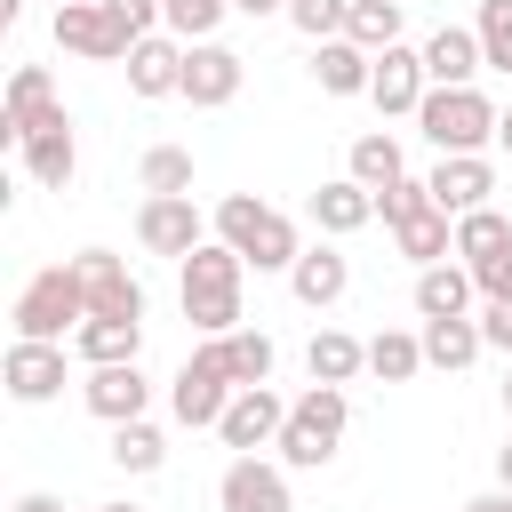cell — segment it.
<instances>
[{
  "label": "cell",
  "instance_id": "obj_6",
  "mask_svg": "<svg viewBox=\"0 0 512 512\" xmlns=\"http://www.w3.org/2000/svg\"><path fill=\"white\" fill-rule=\"evenodd\" d=\"M144 32L120 16V0H80V8H56V48L64 56H88V64H128Z\"/></svg>",
  "mask_w": 512,
  "mask_h": 512
},
{
  "label": "cell",
  "instance_id": "obj_28",
  "mask_svg": "<svg viewBox=\"0 0 512 512\" xmlns=\"http://www.w3.org/2000/svg\"><path fill=\"white\" fill-rule=\"evenodd\" d=\"M208 344H216V360H224L232 384H272V360H280V352H272L264 328H232V336H208Z\"/></svg>",
  "mask_w": 512,
  "mask_h": 512
},
{
  "label": "cell",
  "instance_id": "obj_20",
  "mask_svg": "<svg viewBox=\"0 0 512 512\" xmlns=\"http://www.w3.org/2000/svg\"><path fill=\"white\" fill-rule=\"evenodd\" d=\"M16 152H24V176H32L40 192H64V184H72V168H80V144H72V120H64V112H56L48 128H32Z\"/></svg>",
  "mask_w": 512,
  "mask_h": 512
},
{
  "label": "cell",
  "instance_id": "obj_27",
  "mask_svg": "<svg viewBox=\"0 0 512 512\" xmlns=\"http://www.w3.org/2000/svg\"><path fill=\"white\" fill-rule=\"evenodd\" d=\"M72 352H80L88 368L136 360V352H144V320H80V328H72Z\"/></svg>",
  "mask_w": 512,
  "mask_h": 512
},
{
  "label": "cell",
  "instance_id": "obj_3",
  "mask_svg": "<svg viewBox=\"0 0 512 512\" xmlns=\"http://www.w3.org/2000/svg\"><path fill=\"white\" fill-rule=\"evenodd\" d=\"M216 240H232V248L248 256V272H288V264L304 256L296 216H280V208H272V200H256V192L216 200Z\"/></svg>",
  "mask_w": 512,
  "mask_h": 512
},
{
  "label": "cell",
  "instance_id": "obj_49",
  "mask_svg": "<svg viewBox=\"0 0 512 512\" xmlns=\"http://www.w3.org/2000/svg\"><path fill=\"white\" fill-rule=\"evenodd\" d=\"M56 8H80V0H56Z\"/></svg>",
  "mask_w": 512,
  "mask_h": 512
},
{
  "label": "cell",
  "instance_id": "obj_10",
  "mask_svg": "<svg viewBox=\"0 0 512 512\" xmlns=\"http://www.w3.org/2000/svg\"><path fill=\"white\" fill-rule=\"evenodd\" d=\"M72 272H80V288H88V320H144V288H136V272H128L112 248H80Z\"/></svg>",
  "mask_w": 512,
  "mask_h": 512
},
{
  "label": "cell",
  "instance_id": "obj_15",
  "mask_svg": "<svg viewBox=\"0 0 512 512\" xmlns=\"http://www.w3.org/2000/svg\"><path fill=\"white\" fill-rule=\"evenodd\" d=\"M64 104H56V80H48V64H16L8 72V104H0V144H24L32 128H48Z\"/></svg>",
  "mask_w": 512,
  "mask_h": 512
},
{
  "label": "cell",
  "instance_id": "obj_17",
  "mask_svg": "<svg viewBox=\"0 0 512 512\" xmlns=\"http://www.w3.org/2000/svg\"><path fill=\"white\" fill-rule=\"evenodd\" d=\"M8 400H24V408H40V400H56L64 392V344H40V336H16L8 344Z\"/></svg>",
  "mask_w": 512,
  "mask_h": 512
},
{
  "label": "cell",
  "instance_id": "obj_42",
  "mask_svg": "<svg viewBox=\"0 0 512 512\" xmlns=\"http://www.w3.org/2000/svg\"><path fill=\"white\" fill-rule=\"evenodd\" d=\"M8 512H64V496H48V488H24Z\"/></svg>",
  "mask_w": 512,
  "mask_h": 512
},
{
  "label": "cell",
  "instance_id": "obj_33",
  "mask_svg": "<svg viewBox=\"0 0 512 512\" xmlns=\"http://www.w3.org/2000/svg\"><path fill=\"white\" fill-rule=\"evenodd\" d=\"M512 248V216L488 200V208H472V216H456V256L464 264H488V256H504Z\"/></svg>",
  "mask_w": 512,
  "mask_h": 512
},
{
  "label": "cell",
  "instance_id": "obj_12",
  "mask_svg": "<svg viewBox=\"0 0 512 512\" xmlns=\"http://www.w3.org/2000/svg\"><path fill=\"white\" fill-rule=\"evenodd\" d=\"M216 504H224V512H296V504H288V464H272V456H232L224 480H216Z\"/></svg>",
  "mask_w": 512,
  "mask_h": 512
},
{
  "label": "cell",
  "instance_id": "obj_47",
  "mask_svg": "<svg viewBox=\"0 0 512 512\" xmlns=\"http://www.w3.org/2000/svg\"><path fill=\"white\" fill-rule=\"evenodd\" d=\"M96 512H144V504H128V496H120V504H96Z\"/></svg>",
  "mask_w": 512,
  "mask_h": 512
},
{
  "label": "cell",
  "instance_id": "obj_37",
  "mask_svg": "<svg viewBox=\"0 0 512 512\" xmlns=\"http://www.w3.org/2000/svg\"><path fill=\"white\" fill-rule=\"evenodd\" d=\"M160 16H168L176 40H216V24L232 16V0H160Z\"/></svg>",
  "mask_w": 512,
  "mask_h": 512
},
{
  "label": "cell",
  "instance_id": "obj_34",
  "mask_svg": "<svg viewBox=\"0 0 512 512\" xmlns=\"http://www.w3.org/2000/svg\"><path fill=\"white\" fill-rule=\"evenodd\" d=\"M344 40H360L368 56H376V48H392V40H400V0H352Z\"/></svg>",
  "mask_w": 512,
  "mask_h": 512
},
{
  "label": "cell",
  "instance_id": "obj_11",
  "mask_svg": "<svg viewBox=\"0 0 512 512\" xmlns=\"http://www.w3.org/2000/svg\"><path fill=\"white\" fill-rule=\"evenodd\" d=\"M240 80H248V56H240V48H224V40H192V48H184V104H192V112L232 104Z\"/></svg>",
  "mask_w": 512,
  "mask_h": 512
},
{
  "label": "cell",
  "instance_id": "obj_7",
  "mask_svg": "<svg viewBox=\"0 0 512 512\" xmlns=\"http://www.w3.org/2000/svg\"><path fill=\"white\" fill-rule=\"evenodd\" d=\"M232 376H224V360H216V344H200L184 368H176V384H168V408H176V424H192V432H216L224 424V408H232Z\"/></svg>",
  "mask_w": 512,
  "mask_h": 512
},
{
  "label": "cell",
  "instance_id": "obj_44",
  "mask_svg": "<svg viewBox=\"0 0 512 512\" xmlns=\"http://www.w3.org/2000/svg\"><path fill=\"white\" fill-rule=\"evenodd\" d=\"M232 16H288V0H232Z\"/></svg>",
  "mask_w": 512,
  "mask_h": 512
},
{
  "label": "cell",
  "instance_id": "obj_18",
  "mask_svg": "<svg viewBox=\"0 0 512 512\" xmlns=\"http://www.w3.org/2000/svg\"><path fill=\"white\" fill-rule=\"evenodd\" d=\"M80 400H88V416L128 424V416H144V408H152V384H144V368H136V360H112V368H88Z\"/></svg>",
  "mask_w": 512,
  "mask_h": 512
},
{
  "label": "cell",
  "instance_id": "obj_48",
  "mask_svg": "<svg viewBox=\"0 0 512 512\" xmlns=\"http://www.w3.org/2000/svg\"><path fill=\"white\" fill-rule=\"evenodd\" d=\"M504 416H512V368H504Z\"/></svg>",
  "mask_w": 512,
  "mask_h": 512
},
{
  "label": "cell",
  "instance_id": "obj_4",
  "mask_svg": "<svg viewBox=\"0 0 512 512\" xmlns=\"http://www.w3.org/2000/svg\"><path fill=\"white\" fill-rule=\"evenodd\" d=\"M8 320H16V336L64 344V328H80V320H88V288H80V272H72V264H40V272L16 288Z\"/></svg>",
  "mask_w": 512,
  "mask_h": 512
},
{
  "label": "cell",
  "instance_id": "obj_45",
  "mask_svg": "<svg viewBox=\"0 0 512 512\" xmlns=\"http://www.w3.org/2000/svg\"><path fill=\"white\" fill-rule=\"evenodd\" d=\"M496 144H504V152H512V104H504V112H496Z\"/></svg>",
  "mask_w": 512,
  "mask_h": 512
},
{
  "label": "cell",
  "instance_id": "obj_5",
  "mask_svg": "<svg viewBox=\"0 0 512 512\" xmlns=\"http://www.w3.org/2000/svg\"><path fill=\"white\" fill-rule=\"evenodd\" d=\"M416 128L432 152H488L496 144V104L480 88H432L416 104Z\"/></svg>",
  "mask_w": 512,
  "mask_h": 512
},
{
  "label": "cell",
  "instance_id": "obj_24",
  "mask_svg": "<svg viewBox=\"0 0 512 512\" xmlns=\"http://www.w3.org/2000/svg\"><path fill=\"white\" fill-rule=\"evenodd\" d=\"M392 248H400V256H408V264L424 272V264L456 256V216H448L440 200H424L416 216H400V224H392Z\"/></svg>",
  "mask_w": 512,
  "mask_h": 512
},
{
  "label": "cell",
  "instance_id": "obj_22",
  "mask_svg": "<svg viewBox=\"0 0 512 512\" xmlns=\"http://www.w3.org/2000/svg\"><path fill=\"white\" fill-rule=\"evenodd\" d=\"M288 288H296V304H312V312H328L344 288H352V264H344V248L336 240H320V248H304L296 264H288Z\"/></svg>",
  "mask_w": 512,
  "mask_h": 512
},
{
  "label": "cell",
  "instance_id": "obj_41",
  "mask_svg": "<svg viewBox=\"0 0 512 512\" xmlns=\"http://www.w3.org/2000/svg\"><path fill=\"white\" fill-rule=\"evenodd\" d=\"M480 336H488V352L512 360V304H480Z\"/></svg>",
  "mask_w": 512,
  "mask_h": 512
},
{
  "label": "cell",
  "instance_id": "obj_26",
  "mask_svg": "<svg viewBox=\"0 0 512 512\" xmlns=\"http://www.w3.org/2000/svg\"><path fill=\"white\" fill-rule=\"evenodd\" d=\"M488 352V336H480V312H456V320H424V368H472Z\"/></svg>",
  "mask_w": 512,
  "mask_h": 512
},
{
  "label": "cell",
  "instance_id": "obj_32",
  "mask_svg": "<svg viewBox=\"0 0 512 512\" xmlns=\"http://www.w3.org/2000/svg\"><path fill=\"white\" fill-rule=\"evenodd\" d=\"M424 368V328L408 336V328H376L368 336V376H384V384H408Z\"/></svg>",
  "mask_w": 512,
  "mask_h": 512
},
{
  "label": "cell",
  "instance_id": "obj_2",
  "mask_svg": "<svg viewBox=\"0 0 512 512\" xmlns=\"http://www.w3.org/2000/svg\"><path fill=\"white\" fill-rule=\"evenodd\" d=\"M344 424H352V400H344V384H312V392H296L288 400V424H280V464L288 472H320V464H336V448H344Z\"/></svg>",
  "mask_w": 512,
  "mask_h": 512
},
{
  "label": "cell",
  "instance_id": "obj_30",
  "mask_svg": "<svg viewBox=\"0 0 512 512\" xmlns=\"http://www.w3.org/2000/svg\"><path fill=\"white\" fill-rule=\"evenodd\" d=\"M128 480H144V472H160L168 464V440H160V424L152 416H128V424H112V448H104Z\"/></svg>",
  "mask_w": 512,
  "mask_h": 512
},
{
  "label": "cell",
  "instance_id": "obj_16",
  "mask_svg": "<svg viewBox=\"0 0 512 512\" xmlns=\"http://www.w3.org/2000/svg\"><path fill=\"white\" fill-rule=\"evenodd\" d=\"M424 184H432V200H440L448 216H472V208L496 200V160H488V152H440V168H432Z\"/></svg>",
  "mask_w": 512,
  "mask_h": 512
},
{
  "label": "cell",
  "instance_id": "obj_40",
  "mask_svg": "<svg viewBox=\"0 0 512 512\" xmlns=\"http://www.w3.org/2000/svg\"><path fill=\"white\" fill-rule=\"evenodd\" d=\"M472 280H480V296H488V304H512V248H504V256H488V264H472Z\"/></svg>",
  "mask_w": 512,
  "mask_h": 512
},
{
  "label": "cell",
  "instance_id": "obj_9",
  "mask_svg": "<svg viewBox=\"0 0 512 512\" xmlns=\"http://www.w3.org/2000/svg\"><path fill=\"white\" fill-rule=\"evenodd\" d=\"M432 96V72H424V48H376V72H368V104L384 120H416V104Z\"/></svg>",
  "mask_w": 512,
  "mask_h": 512
},
{
  "label": "cell",
  "instance_id": "obj_13",
  "mask_svg": "<svg viewBox=\"0 0 512 512\" xmlns=\"http://www.w3.org/2000/svg\"><path fill=\"white\" fill-rule=\"evenodd\" d=\"M184 48L192 40H176V32H144L136 48H128V96H144V104H160V96H184Z\"/></svg>",
  "mask_w": 512,
  "mask_h": 512
},
{
  "label": "cell",
  "instance_id": "obj_19",
  "mask_svg": "<svg viewBox=\"0 0 512 512\" xmlns=\"http://www.w3.org/2000/svg\"><path fill=\"white\" fill-rule=\"evenodd\" d=\"M424 72H432V88H472V80L488 72L480 32H472V24H440V32L424 40Z\"/></svg>",
  "mask_w": 512,
  "mask_h": 512
},
{
  "label": "cell",
  "instance_id": "obj_46",
  "mask_svg": "<svg viewBox=\"0 0 512 512\" xmlns=\"http://www.w3.org/2000/svg\"><path fill=\"white\" fill-rule=\"evenodd\" d=\"M496 480H504V488H512V440H504V448H496Z\"/></svg>",
  "mask_w": 512,
  "mask_h": 512
},
{
  "label": "cell",
  "instance_id": "obj_8",
  "mask_svg": "<svg viewBox=\"0 0 512 512\" xmlns=\"http://www.w3.org/2000/svg\"><path fill=\"white\" fill-rule=\"evenodd\" d=\"M136 240L152 248V256H192L200 240H208V216L192 208V192H144V208H136Z\"/></svg>",
  "mask_w": 512,
  "mask_h": 512
},
{
  "label": "cell",
  "instance_id": "obj_23",
  "mask_svg": "<svg viewBox=\"0 0 512 512\" xmlns=\"http://www.w3.org/2000/svg\"><path fill=\"white\" fill-rule=\"evenodd\" d=\"M368 72H376V56L360 48V40H312V80H320V96H368Z\"/></svg>",
  "mask_w": 512,
  "mask_h": 512
},
{
  "label": "cell",
  "instance_id": "obj_21",
  "mask_svg": "<svg viewBox=\"0 0 512 512\" xmlns=\"http://www.w3.org/2000/svg\"><path fill=\"white\" fill-rule=\"evenodd\" d=\"M304 216H312V224H320L328 240H344V232H360V224L376 216V192H368L360 176H328V184H320V192L304 200Z\"/></svg>",
  "mask_w": 512,
  "mask_h": 512
},
{
  "label": "cell",
  "instance_id": "obj_29",
  "mask_svg": "<svg viewBox=\"0 0 512 512\" xmlns=\"http://www.w3.org/2000/svg\"><path fill=\"white\" fill-rule=\"evenodd\" d=\"M304 368H312V384H352V376L368 368V344L344 336V328H320V336L304 344Z\"/></svg>",
  "mask_w": 512,
  "mask_h": 512
},
{
  "label": "cell",
  "instance_id": "obj_1",
  "mask_svg": "<svg viewBox=\"0 0 512 512\" xmlns=\"http://www.w3.org/2000/svg\"><path fill=\"white\" fill-rule=\"evenodd\" d=\"M240 280H248V256L232 240H200L184 264H176V296H184V320L200 336H232L240 328Z\"/></svg>",
  "mask_w": 512,
  "mask_h": 512
},
{
  "label": "cell",
  "instance_id": "obj_25",
  "mask_svg": "<svg viewBox=\"0 0 512 512\" xmlns=\"http://www.w3.org/2000/svg\"><path fill=\"white\" fill-rule=\"evenodd\" d=\"M472 296H480V280H472V264H424L416 272V320H456V312H472Z\"/></svg>",
  "mask_w": 512,
  "mask_h": 512
},
{
  "label": "cell",
  "instance_id": "obj_36",
  "mask_svg": "<svg viewBox=\"0 0 512 512\" xmlns=\"http://www.w3.org/2000/svg\"><path fill=\"white\" fill-rule=\"evenodd\" d=\"M472 32H480V56H488V72H512V0H480Z\"/></svg>",
  "mask_w": 512,
  "mask_h": 512
},
{
  "label": "cell",
  "instance_id": "obj_43",
  "mask_svg": "<svg viewBox=\"0 0 512 512\" xmlns=\"http://www.w3.org/2000/svg\"><path fill=\"white\" fill-rule=\"evenodd\" d=\"M464 512H512V488H504V480H496V488H488V496H472V504H464Z\"/></svg>",
  "mask_w": 512,
  "mask_h": 512
},
{
  "label": "cell",
  "instance_id": "obj_35",
  "mask_svg": "<svg viewBox=\"0 0 512 512\" xmlns=\"http://www.w3.org/2000/svg\"><path fill=\"white\" fill-rule=\"evenodd\" d=\"M136 176H144V192H192V152L184 144H152L136 160Z\"/></svg>",
  "mask_w": 512,
  "mask_h": 512
},
{
  "label": "cell",
  "instance_id": "obj_31",
  "mask_svg": "<svg viewBox=\"0 0 512 512\" xmlns=\"http://www.w3.org/2000/svg\"><path fill=\"white\" fill-rule=\"evenodd\" d=\"M344 176H360L368 192L400 184V176H408V168H400V136H392V128H368V136H352V160H344Z\"/></svg>",
  "mask_w": 512,
  "mask_h": 512
},
{
  "label": "cell",
  "instance_id": "obj_14",
  "mask_svg": "<svg viewBox=\"0 0 512 512\" xmlns=\"http://www.w3.org/2000/svg\"><path fill=\"white\" fill-rule=\"evenodd\" d=\"M280 424H288V400H280L272 384H240L216 432H224V448H240V456H256V448H272V440H280Z\"/></svg>",
  "mask_w": 512,
  "mask_h": 512
},
{
  "label": "cell",
  "instance_id": "obj_38",
  "mask_svg": "<svg viewBox=\"0 0 512 512\" xmlns=\"http://www.w3.org/2000/svg\"><path fill=\"white\" fill-rule=\"evenodd\" d=\"M288 24H296L304 40H336V32L352 24V0H288Z\"/></svg>",
  "mask_w": 512,
  "mask_h": 512
},
{
  "label": "cell",
  "instance_id": "obj_39",
  "mask_svg": "<svg viewBox=\"0 0 512 512\" xmlns=\"http://www.w3.org/2000/svg\"><path fill=\"white\" fill-rule=\"evenodd\" d=\"M424 200H432V184H416V176H400V184H384V192H376V216H384V224H400V216H416Z\"/></svg>",
  "mask_w": 512,
  "mask_h": 512
}]
</instances>
